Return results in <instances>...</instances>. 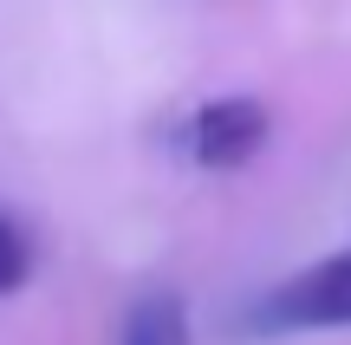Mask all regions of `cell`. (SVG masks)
Instances as JSON below:
<instances>
[{
  "mask_svg": "<svg viewBox=\"0 0 351 345\" xmlns=\"http://www.w3.org/2000/svg\"><path fill=\"white\" fill-rule=\"evenodd\" d=\"M247 333H345L351 326V248L261 287L241 313Z\"/></svg>",
  "mask_w": 351,
  "mask_h": 345,
  "instance_id": "obj_1",
  "label": "cell"
},
{
  "mask_svg": "<svg viewBox=\"0 0 351 345\" xmlns=\"http://www.w3.org/2000/svg\"><path fill=\"white\" fill-rule=\"evenodd\" d=\"M267 137H274V111H267L261 98H247V91H221V98H202L195 111H189L182 124V150L195 169H241L254 163V156L267 150Z\"/></svg>",
  "mask_w": 351,
  "mask_h": 345,
  "instance_id": "obj_2",
  "label": "cell"
},
{
  "mask_svg": "<svg viewBox=\"0 0 351 345\" xmlns=\"http://www.w3.org/2000/svg\"><path fill=\"white\" fill-rule=\"evenodd\" d=\"M117 345H189V307L176 287H143L124 307V333Z\"/></svg>",
  "mask_w": 351,
  "mask_h": 345,
  "instance_id": "obj_3",
  "label": "cell"
},
{
  "mask_svg": "<svg viewBox=\"0 0 351 345\" xmlns=\"http://www.w3.org/2000/svg\"><path fill=\"white\" fill-rule=\"evenodd\" d=\"M26 281H33V235L0 209V300H13Z\"/></svg>",
  "mask_w": 351,
  "mask_h": 345,
  "instance_id": "obj_4",
  "label": "cell"
}]
</instances>
